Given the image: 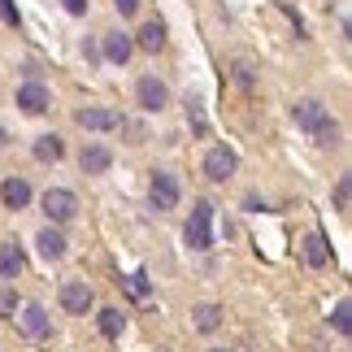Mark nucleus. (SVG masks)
I'll return each instance as SVG.
<instances>
[{
    "instance_id": "f257e3e1",
    "label": "nucleus",
    "mask_w": 352,
    "mask_h": 352,
    "mask_svg": "<svg viewBox=\"0 0 352 352\" xmlns=\"http://www.w3.org/2000/svg\"><path fill=\"white\" fill-rule=\"evenodd\" d=\"M209 226H213V205H209V200H196L192 218H187V231H183L196 252H209L213 248V231H209Z\"/></svg>"
},
{
    "instance_id": "f03ea898",
    "label": "nucleus",
    "mask_w": 352,
    "mask_h": 352,
    "mask_svg": "<svg viewBox=\"0 0 352 352\" xmlns=\"http://www.w3.org/2000/svg\"><path fill=\"white\" fill-rule=\"evenodd\" d=\"M179 196H183V187H179V174H170V170H157L153 174V183H148V200H153V209H174L179 205Z\"/></svg>"
},
{
    "instance_id": "7ed1b4c3",
    "label": "nucleus",
    "mask_w": 352,
    "mask_h": 352,
    "mask_svg": "<svg viewBox=\"0 0 352 352\" xmlns=\"http://www.w3.org/2000/svg\"><path fill=\"white\" fill-rule=\"evenodd\" d=\"M74 122L83 131H118L122 126V113L118 109H104V104H83V109L74 113Z\"/></svg>"
},
{
    "instance_id": "20e7f679",
    "label": "nucleus",
    "mask_w": 352,
    "mask_h": 352,
    "mask_svg": "<svg viewBox=\"0 0 352 352\" xmlns=\"http://www.w3.org/2000/svg\"><path fill=\"white\" fill-rule=\"evenodd\" d=\"M44 213H48V222H70L78 213L74 192H65V187H48V192H44Z\"/></svg>"
},
{
    "instance_id": "39448f33",
    "label": "nucleus",
    "mask_w": 352,
    "mask_h": 352,
    "mask_svg": "<svg viewBox=\"0 0 352 352\" xmlns=\"http://www.w3.org/2000/svg\"><path fill=\"white\" fill-rule=\"evenodd\" d=\"M91 300H96V296H91V287L83 278H65L61 283V309L65 314H87Z\"/></svg>"
},
{
    "instance_id": "423d86ee",
    "label": "nucleus",
    "mask_w": 352,
    "mask_h": 352,
    "mask_svg": "<svg viewBox=\"0 0 352 352\" xmlns=\"http://www.w3.org/2000/svg\"><path fill=\"white\" fill-rule=\"evenodd\" d=\"M135 96H140V104H144L148 113H161V109L170 104V87L161 83V78H153V74H148V78H140V87H135Z\"/></svg>"
},
{
    "instance_id": "0eeeda50",
    "label": "nucleus",
    "mask_w": 352,
    "mask_h": 352,
    "mask_svg": "<svg viewBox=\"0 0 352 352\" xmlns=\"http://www.w3.org/2000/svg\"><path fill=\"white\" fill-rule=\"evenodd\" d=\"M13 318H18L22 335H31V340H44V335H48V314H44V305H22V314H13Z\"/></svg>"
},
{
    "instance_id": "6e6552de",
    "label": "nucleus",
    "mask_w": 352,
    "mask_h": 352,
    "mask_svg": "<svg viewBox=\"0 0 352 352\" xmlns=\"http://www.w3.org/2000/svg\"><path fill=\"white\" fill-rule=\"evenodd\" d=\"M205 174H209L213 183L231 179V174H235V153H231V148H209V157H205Z\"/></svg>"
},
{
    "instance_id": "1a4fd4ad",
    "label": "nucleus",
    "mask_w": 352,
    "mask_h": 352,
    "mask_svg": "<svg viewBox=\"0 0 352 352\" xmlns=\"http://www.w3.org/2000/svg\"><path fill=\"white\" fill-rule=\"evenodd\" d=\"M131 52H135V44H131V35H122V31H109V35H104V44H100V57L113 61V65H126Z\"/></svg>"
},
{
    "instance_id": "9d476101",
    "label": "nucleus",
    "mask_w": 352,
    "mask_h": 352,
    "mask_svg": "<svg viewBox=\"0 0 352 352\" xmlns=\"http://www.w3.org/2000/svg\"><path fill=\"white\" fill-rule=\"evenodd\" d=\"M18 109L22 113H44L48 109V87L35 83V78H31V83H22L18 87Z\"/></svg>"
},
{
    "instance_id": "9b49d317",
    "label": "nucleus",
    "mask_w": 352,
    "mask_h": 352,
    "mask_svg": "<svg viewBox=\"0 0 352 352\" xmlns=\"http://www.w3.org/2000/svg\"><path fill=\"white\" fill-rule=\"evenodd\" d=\"M0 200H5V209H26L31 205V183L13 174V179L0 183Z\"/></svg>"
},
{
    "instance_id": "f8f14e48",
    "label": "nucleus",
    "mask_w": 352,
    "mask_h": 352,
    "mask_svg": "<svg viewBox=\"0 0 352 352\" xmlns=\"http://www.w3.org/2000/svg\"><path fill=\"white\" fill-rule=\"evenodd\" d=\"M292 118H296V126H300V131L314 135V131H318V122L327 118V104H322V100H300V104L292 109Z\"/></svg>"
},
{
    "instance_id": "ddd939ff",
    "label": "nucleus",
    "mask_w": 352,
    "mask_h": 352,
    "mask_svg": "<svg viewBox=\"0 0 352 352\" xmlns=\"http://www.w3.org/2000/svg\"><path fill=\"white\" fill-rule=\"evenodd\" d=\"M78 166H83V174H104V170L113 166V153L104 144H87L83 157H78Z\"/></svg>"
},
{
    "instance_id": "4468645a",
    "label": "nucleus",
    "mask_w": 352,
    "mask_h": 352,
    "mask_svg": "<svg viewBox=\"0 0 352 352\" xmlns=\"http://www.w3.org/2000/svg\"><path fill=\"white\" fill-rule=\"evenodd\" d=\"M131 44L144 48V52H161V48H166V22H144L140 35H135Z\"/></svg>"
},
{
    "instance_id": "2eb2a0df",
    "label": "nucleus",
    "mask_w": 352,
    "mask_h": 352,
    "mask_svg": "<svg viewBox=\"0 0 352 352\" xmlns=\"http://www.w3.org/2000/svg\"><path fill=\"white\" fill-rule=\"evenodd\" d=\"M26 270V256L18 243H0V278H18Z\"/></svg>"
},
{
    "instance_id": "dca6fc26",
    "label": "nucleus",
    "mask_w": 352,
    "mask_h": 352,
    "mask_svg": "<svg viewBox=\"0 0 352 352\" xmlns=\"http://www.w3.org/2000/svg\"><path fill=\"white\" fill-rule=\"evenodd\" d=\"M35 243H39V256H48V261L65 256V235L57 231V226H44V231L35 235Z\"/></svg>"
},
{
    "instance_id": "f3484780",
    "label": "nucleus",
    "mask_w": 352,
    "mask_h": 352,
    "mask_svg": "<svg viewBox=\"0 0 352 352\" xmlns=\"http://www.w3.org/2000/svg\"><path fill=\"white\" fill-rule=\"evenodd\" d=\"M31 153H35V161H61L65 157V144H61V135H39Z\"/></svg>"
},
{
    "instance_id": "a211bd4d",
    "label": "nucleus",
    "mask_w": 352,
    "mask_h": 352,
    "mask_svg": "<svg viewBox=\"0 0 352 352\" xmlns=\"http://www.w3.org/2000/svg\"><path fill=\"white\" fill-rule=\"evenodd\" d=\"M305 261L314 265V270H322L331 261V248H327V235H309L305 239Z\"/></svg>"
},
{
    "instance_id": "6ab92c4d",
    "label": "nucleus",
    "mask_w": 352,
    "mask_h": 352,
    "mask_svg": "<svg viewBox=\"0 0 352 352\" xmlns=\"http://www.w3.org/2000/svg\"><path fill=\"white\" fill-rule=\"evenodd\" d=\"M218 327H222V309L218 305H200L196 309V331L209 335V331H218Z\"/></svg>"
},
{
    "instance_id": "aec40b11",
    "label": "nucleus",
    "mask_w": 352,
    "mask_h": 352,
    "mask_svg": "<svg viewBox=\"0 0 352 352\" xmlns=\"http://www.w3.org/2000/svg\"><path fill=\"white\" fill-rule=\"evenodd\" d=\"M100 331L109 335V340H118L122 335V309H100Z\"/></svg>"
},
{
    "instance_id": "412c9836",
    "label": "nucleus",
    "mask_w": 352,
    "mask_h": 352,
    "mask_svg": "<svg viewBox=\"0 0 352 352\" xmlns=\"http://www.w3.org/2000/svg\"><path fill=\"white\" fill-rule=\"evenodd\" d=\"M331 327L340 331V335H348V331H352V305H348V300H340V305H335V314H331Z\"/></svg>"
},
{
    "instance_id": "4be33fe9",
    "label": "nucleus",
    "mask_w": 352,
    "mask_h": 352,
    "mask_svg": "<svg viewBox=\"0 0 352 352\" xmlns=\"http://www.w3.org/2000/svg\"><path fill=\"white\" fill-rule=\"evenodd\" d=\"M314 140L318 144H335V140H340V122H335V118H322L318 131H314Z\"/></svg>"
},
{
    "instance_id": "5701e85b",
    "label": "nucleus",
    "mask_w": 352,
    "mask_h": 352,
    "mask_svg": "<svg viewBox=\"0 0 352 352\" xmlns=\"http://www.w3.org/2000/svg\"><path fill=\"white\" fill-rule=\"evenodd\" d=\"M348 205H352V179L344 174V179L335 183V209H340V213H348Z\"/></svg>"
},
{
    "instance_id": "b1692460",
    "label": "nucleus",
    "mask_w": 352,
    "mask_h": 352,
    "mask_svg": "<svg viewBox=\"0 0 352 352\" xmlns=\"http://www.w3.org/2000/svg\"><path fill=\"white\" fill-rule=\"evenodd\" d=\"M13 314H18V292L0 287V318H13Z\"/></svg>"
},
{
    "instance_id": "393cba45",
    "label": "nucleus",
    "mask_w": 352,
    "mask_h": 352,
    "mask_svg": "<svg viewBox=\"0 0 352 352\" xmlns=\"http://www.w3.org/2000/svg\"><path fill=\"white\" fill-rule=\"evenodd\" d=\"M126 292L144 300V296H148V274H131V278H126Z\"/></svg>"
},
{
    "instance_id": "a878e982",
    "label": "nucleus",
    "mask_w": 352,
    "mask_h": 352,
    "mask_svg": "<svg viewBox=\"0 0 352 352\" xmlns=\"http://www.w3.org/2000/svg\"><path fill=\"white\" fill-rule=\"evenodd\" d=\"M0 18H5L9 26H22V18H18V5H13V0H0Z\"/></svg>"
},
{
    "instance_id": "bb28decb",
    "label": "nucleus",
    "mask_w": 352,
    "mask_h": 352,
    "mask_svg": "<svg viewBox=\"0 0 352 352\" xmlns=\"http://www.w3.org/2000/svg\"><path fill=\"white\" fill-rule=\"evenodd\" d=\"M187 118H192L196 135H205V113H200V104H196V100H187Z\"/></svg>"
},
{
    "instance_id": "cd10ccee",
    "label": "nucleus",
    "mask_w": 352,
    "mask_h": 352,
    "mask_svg": "<svg viewBox=\"0 0 352 352\" xmlns=\"http://www.w3.org/2000/svg\"><path fill=\"white\" fill-rule=\"evenodd\" d=\"M61 5H65V13H74V18H83V13H87V0H61Z\"/></svg>"
},
{
    "instance_id": "c85d7f7f",
    "label": "nucleus",
    "mask_w": 352,
    "mask_h": 352,
    "mask_svg": "<svg viewBox=\"0 0 352 352\" xmlns=\"http://www.w3.org/2000/svg\"><path fill=\"white\" fill-rule=\"evenodd\" d=\"M113 5H118V13H122V18H131V13H140V0H113Z\"/></svg>"
},
{
    "instance_id": "c756f323",
    "label": "nucleus",
    "mask_w": 352,
    "mask_h": 352,
    "mask_svg": "<svg viewBox=\"0 0 352 352\" xmlns=\"http://www.w3.org/2000/svg\"><path fill=\"white\" fill-rule=\"evenodd\" d=\"M5 144H9V131H5V126H0V148H5Z\"/></svg>"
},
{
    "instance_id": "7c9ffc66",
    "label": "nucleus",
    "mask_w": 352,
    "mask_h": 352,
    "mask_svg": "<svg viewBox=\"0 0 352 352\" xmlns=\"http://www.w3.org/2000/svg\"><path fill=\"white\" fill-rule=\"evenodd\" d=\"M209 352H231V348H209Z\"/></svg>"
}]
</instances>
